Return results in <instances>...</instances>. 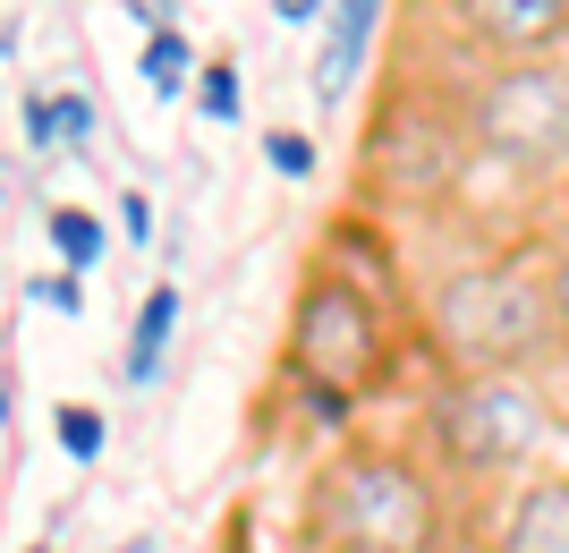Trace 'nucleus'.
<instances>
[{
    "instance_id": "obj_1",
    "label": "nucleus",
    "mask_w": 569,
    "mask_h": 553,
    "mask_svg": "<svg viewBox=\"0 0 569 553\" xmlns=\"http://www.w3.org/2000/svg\"><path fill=\"white\" fill-rule=\"evenodd\" d=\"M298 536L323 553H451V485L417 443L349 434L298 494Z\"/></svg>"
},
{
    "instance_id": "obj_2",
    "label": "nucleus",
    "mask_w": 569,
    "mask_h": 553,
    "mask_svg": "<svg viewBox=\"0 0 569 553\" xmlns=\"http://www.w3.org/2000/svg\"><path fill=\"white\" fill-rule=\"evenodd\" d=\"M552 443V401L536 375H442L426 401V460L442 485H510L536 477Z\"/></svg>"
},
{
    "instance_id": "obj_3",
    "label": "nucleus",
    "mask_w": 569,
    "mask_h": 553,
    "mask_svg": "<svg viewBox=\"0 0 569 553\" xmlns=\"http://www.w3.org/2000/svg\"><path fill=\"white\" fill-rule=\"evenodd\" d=\"M289 384L307 392L323 426H349L382 384H391V324H382L375 289L349 273H315L289 307Z\"/></svg>"
},
{
    "instance_id": "obj_4",
    "label": "nucleus",
    "mask_w": 569,
    "mask_h": 553,
    "mask_svg": "<svg viewBox=\"0 0 569 553\" xmlns=\"http://www.w3.org/2000/svg\"><path fill=\"white\" fill-rule=\"evenodd\" d=\"M433 340L451 375H536L561 349L552 282L536 265H468L433 289Z\"/></svg>"
},
{
    "instance_id": "obj_5",
    "label": "nucleus",
    "mask_w": 569,
    "mask_h": 553,
    "mask_svg": "<svg viewBox=\"0 0 569 553\" xmlns=\"http://www.w3.org/2000/svg\"><path fill=\"white\" fill-rule=\"evenodd\" d=\"M468 145L510 170H569V69L552 60H493L468 95Z\"/></svg>"
},
{
    "instance_id": "obj_6",
    "label": "nucleus",
    "mask_w": 569,
    "mask_h": 553,
    "mask_svg": "<svg viewBox=\"0 0 569 553\" xmlns=\"http://www.w3.org/2000/svg\"><path fill=\"white\" fill-rule=\"evenodd\" d=\"M485 553H569V477L561 468H536V477H519L501 494Z\"/></svg>"
},
{
    "instance_id": "obj_7",
    "label": "nucleus",
    "mask_w": 569,
    "mask_h": 553,
    "mask_svg": "<svg viewBox=\"0 0 569 553\" xmlns=\"http://www.w3.org/2000/svg\"><path fill=\"white\" fill-rule=\"evenodd\" d=\"M451 18L468 26L493 60H545L569 34V0H451Z\"/></svg>"
},
{
    "instance_id": "obj_8",
    "label": "nucleus",
    "mask_w": 569,
    "mask_h": 553,
    "mask_svg": "<svg viewBox=\"0 0 569 553\" xmlns=\"http://www.w3.org/2000/svg\"><path fill=\"white\" fill-rule=\"evenodd\" d=\"M382 18H391V0H332V18H323V51H315V86H323V102H340L357 86V69H366Z\"/></svg>"
},
{
    "instance_id": "obj_9",
    "label": "nucleus",
    "mask_w": 569,
    "mask_h": 553,
    "mask_svg": "<svg viewBox=\"0 0 569 553\" xmlns=\"http://www.w3.org/2000/svg\"><path fill=\"white\" fill-rule=\"evenodd\" d=\"M170 333H179V289H144V307H137V324H128V366H119V375H128V384H153V375H162V358H170Z\"/></svg>"
},
{
    "instance_id": "obj_10",
    "label": "nucleus",
    "mask_w": 569,
    "mask_h": 553,
    "mask_svg": "<svg viewBox=\"0 0 569 553\" xmlns=\"http://www.w3.org/2000/svg\"><path fill=\"white\" fill-rule=\"evenodd\" d=\"M43 230H51V256H60V273H94L102 256H111V230H102V214H86V205H51Z\"/></svg>"
},
{
    "instance_id": "obj_11",
    "label": "nucleus",
    "mask_w": 569,
    "mask_h": 553,
    "mask_svg": "<svg viewBox=\"0 0 569 553\" xmlns=\"http://www.w3.org/2000/svg\"><path fill=\"white\" fill-rule=\"evenodd\" d=\"M196 69H204V60H196V43L179 34V26H162V34H144V86H153L162 102L196 95Z\"/></svg>"
},
{
    "instance_id": "obj_12",
    "label": "nucleus",
    "mask_w": 569,
    "mask_h": 553,
    "mask_svg": "<svg viewBox=\"0 0 569 553\" xmlns=\"http://www.w3.org/2000/svg\"><path fill=\"white\" fill-rule=\"evenodd\" d=\"M51 434H60V452H69L77 468H94V460H102V443H111L102 409H86V401H60V409H51Z\"/></svg>"
},
{
    "instance_id": "obj_13",
    "label": "nucleus",
    "mask_w": 569,
    "mask_h": 553,
    "mask_svg": "<svg viewBox=\"0 0 569 553\" xmlns=\"http://www.w3.org/2000/svg\"><path fill=\"white\" fill-rule=\"evenodd\" d=\"M196 111H204L213 128H230L238 111H247V86H238V60H204V69H196Z\"/></svg>"
},
{
    "instance_id": "obj_14",
    "label": "nucleus",
    "mask_w": 569,
    "mask_h": 553,
    "mask_svg": "<svg viewBox=\"0 0 569 553\" xmlns=\"http://www.w3.org/2000/svg\"><path fill=\"white\" fill-rule=\"evenodd\" d=\"M263 162L281 170V179H315V137H298V128H272V137H263Z\"/></svg>"
},
{
    "instance_id": "obj_15",
    "label": "nucleus",
    "mask_w": 569,
    "mask_h": 553,
    "mask_svg": "<svg viewBox=\"0 0 569 553\" xmlns=\"http://www.w3.org/2000/svg\"><path fill=\"white\" fill-rule=\"evenodd\" d=\"M34 298H43L51 315H77V307H86V289H77V273H43V282H34Z\"/></svg>"
},
{
    "instance_id": "obj_16",
    "label": "nucleus",
    "mask_w": 569,
    "mask_h": 553,
    "mask_svg": "<svg viewBox=\"0 0 569 553\" xmlns=\"http://www.w3.org/2000/svg\"><path fill=\"white\" fill-rule=\"evenodd\" d=\"M51 137H60V102H51V95H34V102H26V145L43 154Z\"/></svg>"
},
{
    "instance_id": "obj_17",
    "label": "nucleus",
    "mask_w": 569,
    "mask_h": 553,
    "mask_svg": "<svg viewBox=\"0 0 569 553\" xmlns=\"http://www.w3.org/2000/svg\"><path fill=\"white\" fill-rule=\"evenodd\" d=\"M51 102H60V137H69V145L94 137V102H86V95H51Z\"/></svg>"
},
{
    "instance_id": "obj_18",
    "label": "nucleus",
    "mask_w": 569,
    "mask_h": 553,
    "mask_svg": "<svg viewBox=\"0 0 569 553\" xmlns=\"http://www.w3.org/2000/svg\"><path fill=\"white\" fill-rule=\"evenodd\" d=\"M545 282H552V324H561V349H569V247L545 265Z\"/></svg>"
},
{
    "instance_id": "obj_19",
    "label": "nucleus",
    "mask_w": 569,
    "mask_h": 553,
    "mask_svg": "<svg viewBox=\"0 0 569 553\" xmlns=\"http://www.w3.org/2000/svg\"><path fill=\"white\" fill-rule=\"evenodd\" d=\"M119 230H128V239H137V247H144V239H153V205H144V196H137V188L119 196Z\"/></svg>"
},
{
    "instance_id": "obj_20",
    "label": "nucleus",
    "mask_w": 569,
    "mask_h": 553,
    "mask_svg": "<svg viewBox=\"0 0 569 553\" xmlns=\"http://www.w3.org/2000/svg\"><path fill=\"white\" fill-rule=\"evenodd\" d=\"M272 18L281 26H315V18H332V0H272Z\"/></svg>"
},
{
    "instance_id": "obj_21",
    "label": "nucleus",
    "mask_w": 569,
    "mask_h": 553,
    "mask_svg": "<svg viewBox=\"0 0 569 553\" xmlns=\"http://www.w3.org/2000/svg\"><path fill=\"white\" fill-rule=\"evenodd\" d=\"M281 553H323V545H307V536H289V545H281Z\"/></svg>"
},
{
    "instance_id": "obj_22",
    "label": "nucleus",
    "mask_w": 569,
    "mask_h": 553,
    "mask_svg": "<svg viewBox=\"0 0 569 553\" xmlns=\"http://www.w3.org/2000/svg\"><path fill=\"white\" fill-rule=\"evenodd\" d=\"M0 417H9V384H0Z\"/></svg>"
},
{
    "instance_id": "obj_23",
    "label": "nucleus",
    "mask_w": 569,
    "mask_h": 553,
    "mask_svg": "<svg viewBox=\"0 0 569 553\" xmlns=\"http://www.w3.org/2000/svg\"><path fill=\"white\" fill-rule=\"evenodd\" d=\"M26 553H51V545H26Z\"/></svg>"
}]
</instances>
